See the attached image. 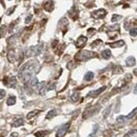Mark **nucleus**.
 <instances>
[{"instance_id":"f257e3e1","label":"nucleus","mask_w":137,"mask_h":137,"mask_svg":"<svg viewBox=\"0 0 137 137\" xmlns=\"http://www.w3.org/2000/svg\"><path fill=\"white\" fill-rule=\"evenodd\" d=\"M96 57V53L91 52V51H81L76 55V60L79 61H85L88 59H91V58Z\"/></svg>"},{"instance_id":"f03ea898","label":"nucleus","mask_w":137,"mask_h":137,"mask_svg":"<svg viewBox=\"0 0 137 137\" xmlns=\"http://www.w3.org/2000/svg\"><path fill=\"white\" fill-rule=\"evenodd\" d=\"M42 51V44L40 45H37V46H31V48L27 49L26 53H25V56L27 57H31V56H37L41 53Z\"/></svg>"},{"instance_id":"7ed1b4c3","label":"nucleus","mask_w":137,"mask_h":137,"mask_svg":"<svg viewBox=\"0 0 137 137\" xmlns=\"http://www.w3.org/2000/svg\"><path fill=\"white\" fill-rule=\"evenodd\" d=\"M70 127H71V123H70V122H66L64 124H62V126L58 129L57 132H56V137H63L66 134V132L69 131Z\"/></svg>"},{"instance_id":"20e7f679","label":"nucleus","mask_w":137,"mask_h":137,"mask_svg":"<svg viewBox=\"0 0 137 137\" xmlns=\"http://www.w3.org/2000/svg\"><path fill=\"white\" fill-rule=\"evenodd\" d=\"M105 15H107V11L103 10V9H100V10H97L95 12H93L92 17L95 18V19H101V18H104Z\"/></svg>"},{"instance_id":"39448f33","label":"nucleus","mask_w":137,"mask_h":137,"mask_svg":"<svg viewBox=\"0 0 137 137\" xmlns=\"http://www.w3.org/2000/svg\"><path fill=\"white\" fill-rule=\"evenodd\" d=\"M3 82H4V84L7 85L9 88H15L16 84H17V79H16V77L12 76V77H9V78H5Z\"/></svg>"},{"instance_id":"423d86ee","label":"nucleus","mask_w":137,"mask_h":137,"mask_svg":"<svg viewBox=\"0 0 137 137\" xmlns=\"http://www.w3.org/2000/svg\"><path fill=\"white\" fill-rule=\"evenodd\" d=\"M99 110V105H96V107H93L91 109H88L87 111L84 112V114H83V118H87V117L89 116H92L93 114H95V113L97 112Z\"/></svg>"},{"instance_id":"0eeeda50","label":"nucleus","mask_w":137,"mask_h":137,"mask_svg":"<svg viewBox=\"0 0 137 137\" xmlns=\"http://www.w3.org/2000/svg\"><path fill=\"white\" fill-rule=\"evenodd\" d=\"M87 40H88V38H87V37H84V36H80V37L76 40L75 45L77 46V48H82V46H83V45L85 44Z\"/></svg>"},{"instance_id":"6e6552de","label":"nucleus","mask_w":137,"mask_h":137,"mask_svg":"<svg viewBox=\"0 0 137 137\" xmlns=\"http://www.w3.org/2000/svg\"><path fill=\"white\" fill-rule=\"evenodd\" d=\"M45 85H46V83L44 81H42V82H40V83H38V85H37V90H38V92H39V94L40 95H44L45 94V91L48 89H45Z\"/></svg>"},{"instance_id":"1a4fd4ad","label":"nucleus","mask_w":137,"mask_h":137,"mask_svg":"<svg viewBox=\"0 0 137 137\" xmlns=\"http://www.w3.org/2000/svg\"><path fill=\"white\" fill-rule=\"evenodd\" d=\"M105 90V87H101L100 89H98V90H95V91H92V92H90L89 94H88V96L89 97H96V96H98L99 94H101L103 91Z\"/></svg>"},{"instance_id":"9d476101","label":"nucleus","mask_w":137,"mask_h":137,"mask_svg":"<svg viewBox=\"0 0 137 137\" xmlns=\"http://www.w3.org/2000/svg\"><path fill=\"white\" fill-rule=\"evenodd\" d=\"M44 10L48 11V12H52L54 10V2L52 0H49L48 2H45L44 4Z\"/></svg>"},{"instance_id":"9b49d317","label":"nucleus","mask_w":137,"mask_h":137,"mask_svg":"<svg viewBox=\"0 0 137 137\" xmlns=\"http://www.w3.org/2000/svg\"><path fill=\"white\" fill-rule=\"evenodd\" d=\"M126 64L128 66H134L136 64V60H135V58L133 57V56H130V57H128L127 59H126Z\"/></svg>"},{"instance_id":"f8f14e48","label":"nucleus","mask_w":137,"mask_h":137,"mask_svg":"<svg viewBox=\"0 0 137 137\" xmlns=\"http://www.w3.org/2000/svg\"><path fill=\"white\" fill-rule=\"evenodd\" d=\"M101 56H102V58H104V59H110L112 56V53L111 51H110L109 49L108 50H103L102 52H101Z\"/></svg>"},{"instance_id":"ddd939ff","label":"nucleus","mask_w":137,"mask_h":137,"mask_svg":"<svg viewBox=\"0 0 137 137\" xmlns=\"http://www.w3.org/2000/svg\"><path fill=\"white\" fill-rule=\"evenodd\" d=\"M23 123H24V119H23L22 117H20V118H18V119L15 120L12 126H13V127H20V126H22Z\"/></svg>"},{"instance_id":"4468645a","label":"nucleus","mask_w":137,"mask_h":137,"mask_svg":"<svg viewBox=\"0 0 137 137\" xmlns=\"http://www.w3.org/2000/svg\"><path fill=\"white\" fill-rule=\"evenodd\" d=\"M15 103H16V97L14 95H11L6 100V104L7 105H14Z\"/></svg>"},{"instance_id":"2eb2a0df","label":"nucleus","mask_w":137,"mask_h":137,"mask_svg":"<svg viewBox=\"0 0 137 137\" xmlns=\"http://www.w3.org/2000/svg\"><path fill=\"white\" fill-rule=\"evenodd\" d=\"M127 120H128L127 116H122V115H121V116L117 117V123H119V124H126Z\"/></svg>"},{"instance_id":"dca6fc26","label":"nucleus","mask_w":137,"mask_h":137,"mask_svg":"<svg viewBox=\"0 0 137 137\" xmlns=\"http://www.w3.org/2000/svg\"><path fill=\"white\" fill-rule=\"evenodd\" d=\"M7 58H9V61L10 62H14L15 59H16V57H15V51L14 50H11L9 54H7Z\"/></svg>"},{"instance_id":"f3484780","label":"nucleus","mask_w":137,"mask_h":137,"mask_svg":"<svg viewBox=\"0 0 137 137\" xmlns=\"http://www.w3.org/2000/svg\"><path fill=\"white\" fill-rule=\"evenodd\" d=\"M109 45L112 46V48H120V46L124 45V41H123V40H119V41H117V42H113V43H110Z\"/></svg>"},{"instance_id":"a211bd4d","label":"nucleus","mask_w":137,"mask_h":137,"mask_svg":"<svg viewBox=\"0 0 137 137\" xmlns=\"http://www.w3.org/2000/svg\"><path fill=\"white\" fill-rule=\"evenodd\" d=\"M39 113H40V111H39V110H34V111L30 112L29 114L26 115V118H27V119H32V118H34V117L36 116L37 114H39Z\"/></svg>"},{"instance_id":"6ab92c4d","label":"nucleus","mask_w":137,"mask_h":137,"mask_svg":"<svg viewBox=\"0 0 137 137\" xmlns=\"http://www.w3.org/2000/svg\"><path fill=\"white\" fill-rule=\"evenodd\" d=\"M80 98V95H79V93L78 92H74L72 94V96H71V100L73 101V102H76V101H78Z\"/></svg>"},{"instance_id":"aec40b11","label":"nucleus","mask_w":137,"mask_h":137,"mask_svg":"<svg viewBox=\"0 0 137 137\" xmlns=\"http://www.w3.org/2000/svg\"><path fill=\"white\" fill-rule=\"evenodd\" d=\"M93 78H94V73L93 72H88L84 75V80L85 81H91Z\"/></svg>"},{"instance_id":"412c9836","label":"nucleus","mask_w":137,"mask_h":137,"mask_svg":"<svg viewBox=\"0 0 137 137\" xmlns=\"http://www.w3.org/2000/svg\"><path fill=\"white\" fill-rule=\"evenodd\" d=\"M70 16H71L72 18H74V19L77 18V16H78V12L76 11V7H73L72 11L70 12Z\"/></svg>"},{"instance_id":"4be33fe9","label":"nucleus","mask_w":137,"mask_h":137,"mask_svg":"<svg viewBox=\"0 0 137 137\" xmlns=\"http://www.w3.org/2000/svg\"><path fill=\"white\" fill-rule=\"evenodd\" d=\"M57 114V112H56V110H52V111H50L48 113V115H46V119H51V118H53V117Z\"/></svg>"},{"instance_id":"5701e85b","label":"nucleus","mask_w":137,"mask_h":137,"mask_svg":"<svg viewBox=\"0 0 137 137\" xmlns=\"http://www.w3.org/2000/svg\"><path fill=\"white\" fill-rule=\"evenodd\" d=\"M48 133H49L48 131H39V132L35 133V136H36V137H44Z\"/></svg>"},{"instance_id":"b1692460","label":"nucleus","mask_w":137,"mask_h":137,"mask_svg":"<svg viewBox=\"0 0 137 137\" xmlns=\"http://www.w3.org/2000/svg\"><path fill=\"white\" fill-rule=\"evenodd\" d=\"M137 133V129H134V130H131V131H129V133H127L126 135H124V137H131L133 135H135Z\"/></svg>"},{"instance_id":"393cba45","label":"nucleus","mask_w":137,"mask_h":137,"mask_svg":"<svg viewBox=\"0 0 137 137\" xmlns=\"http://www.w3.org/2000/svg\"><path fill=\"white\" fill-rule=\"evenodd\" d=\"M136 113H137V108L133 110V111H132V112L130 113V114H129V115L127 116V118H128V119H132L133 117H134V116L136 115Z\"/></svg>"},{"instance_id":"a878e982","label":"nucleus","mask_w":137,"mask_h":137,"mask_svg":"<svg viewBox=\"0 0 137 137\" xmlns=\"http://www.w3.org/2000/svg\"><path fill=\"white\" fill-rule=\"evenodd\" d=\"M111 105L110 107H108V109H105V111L103 112V118H107V117L109 116V114H110V112H111Z\"/></svg>"},{"instance_id":"bb28decb","label":"nucleus","mask_w":137,"mask_h":137,"mask_svg":"<svg viewBox=\"0 0 137 137\" xmlns=\"http://www.w3.org/2000/svg\"><path fill=\"white\" fill-rule=\"evenodd\" d=\"M130 35H131L132 37L137 36V26H136V27H133V29H131V31H130Z\"/></svg>"},{"instance_id":"cd10ccee","label":"nucleus","mask_w":137,"mask_h":137,"mask_svg":"<svg viewBox=\"0 0 137 137\" xmlns=\"http://www.w3.org/2000/svg\"><path fill=\"white\" fill-rule=\"evenodd\" d=\"M5 33H6V26L3 25V26H1V29H0V37H3Z\"/></svg>"},{"instance_id":"c85d7f7f","label":"nucleus","mask_w":137,"mask_h":137,"mask_svg":"<svg viewBox=\"0 0 137 137\" xmlns=\"http://www.w3.org/2000/svg\"><path fill=\"white\" fill-rule=\"evenodd\" d=\"M119 19H121V16H119V15H113L112 16V21L113 22H117Z\"/></svg>"},{"instance_id":"c756f323","label":"nucleus","mask_w":137,"mask_h":137,"mask_svg":"<svg viewBox=\"0 0 137 137\" xmlns=\"http://www.w3.org/2000/svg\"><path fill=\"white\" fill-rule=\"evenodd\" d=\"M114 73H115V74H120V73H122V69H121L120 66H117L116 69H114Z\"/></svg>"},{"instance_id":"7c9ffc66","label":"nucleus","mask_w":137,"mask_h":137,"mask_svg":"<svg viewBox=\"0 0 137 137\" xmlns=\"http://www.w3.org/2000/svg\"><path fill=\"white\" fill-rule=\"evenodd\" d=\"M96 33V30L95 29H90L88 30V34H89V36H92L93 34H95Z\"/></svg>"},{"instance_id":"2f4dec72","label":"nucleus","mask_w":137,"mask_h":137,"mask_svg":"<svg viewBox=\"0 0 137 137\" xmlns=\"http://www.w3.org/2000/svg\"><path fill=\"white\" fill-rule=\"evenodd\" d=\"M55 87H56V83H55V82H52V83H51V84H50L46 89H48L49 91H50V90H54V89H55Z\"/></svg>"},{"instance_id":"473e14b6","label":"nucleus","mask_w":137,"mask_h":137,"mask_svg":"<svg viewBox=\"0 0 137 137\" xmlns=\"http://www.w3.org/2000/svg\"><path fill=\"white\" fill-rule=\"evenodd\" d=\"M100 43H101V40L99 39V40H96L95 42H93V43H92V46H93V48H95V46H97V45L100 44Z\"/></svg>"},{"instance_id":"72a5a7b5","label":"nucleus","mask_w":137,"mask_h":137,"mask_svg":"<svg viewBox=\"0 0 137 137\" xmlns=\"http://www.w3.org/2000/svg\"><path fill=\"white\" fill-rule=\"evenodd\" d=\"M32 18H33L32 15H29V16H27V17L25 18V23H30L31 20H32Z\"/></svg>"},{"instance_id":"f704fd0d","label":"nucleus","mask_w":137,"mask_h":137,"mask_svg":"<svg viewBox=\"0 0 137 137\" xmlns=\"http://www.w3.org/2000/svg\"><path fill=\"white\" fill-rule=\"evenodd\" d=\"M5 95V91L4 90H0V99H2Z\"/></svg>"},{"instance_id":"c9c22d12","label":"nucleus","mask_w":137,"mask_h":137,"mask_svg":"<svg viewBox=\"0 0 137 137\" xmlns=\"http://www.w3.org/2000/svg\"><path fill=\"white\" fill-rule=\"evenodd\" d=\"M118 24H116V25H112V26H109V30L110 31H112V30H118Z\"/></svg>"},{"instance_id":"e433bc0d","label":"nucleus","mask_w":137,"mask_h":137,"mask_svg":"<svg viewBox=\"0 0 137 137\" xmlns=\"http://www.w3.org/2000/svg\"><path fill=\"white\" fill-rule=\"evenodd\" d=\"M15 9H16V6H13V7H11V9H10L9 11H7V13H6V14H7V15H11V14H12V13H13V12L15 11Z\"/></svg>"},{"instance_id":"4c0bfd02","label":"nucleus","mask_w":137,"mask_h":137,"mask_svg":"<svg viewBox=\"0 0 137 137\" xmlns=\"http://www.w3.org/2000/svg\"><path fill=\"white\" fill-rule=\"evenodd\" d=\"M11 136H12V137H17L18 134H17V133H13V134H11Z\"/></svg>"},{"instance_id":"58836bf2","label":"nucleus","mask_w":137,"mask_h":137,"mask_svg":"<svg viewBox=\"0 0 137 137\" xmlns=\"http://www.w3.org/2000/svg\"><path fill=\"white\" fill-rule=\"evenodd\" d=\"M134 93H135V94H137V84L135 85V88H134Z\"/></svg>"},{"instance_id":"ea45409f","label":"nucleus","mask_w":137,"mask_h":137,"mask_svg":"<svg viewBox=\"0 0 137 137\" xmlns=\"http://www.w3.org/2000/svg\"><path fill=\"white\" fill-rule=\"evenodd\" d=\"M134 73H135V74H136V75H137V69H136V70H135V71H134Z\"/></svg>"}]
</instances>
